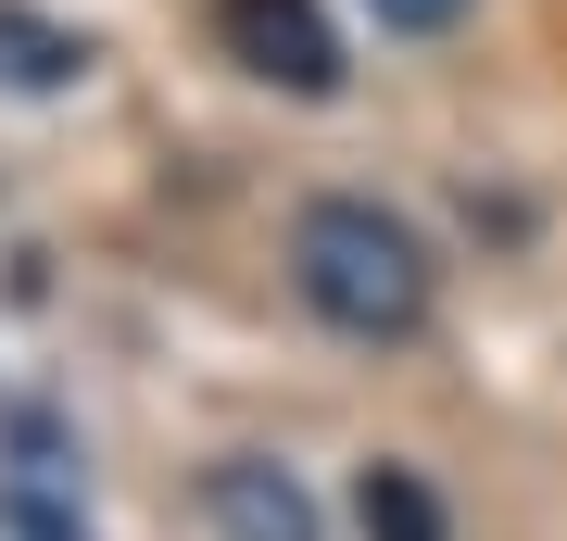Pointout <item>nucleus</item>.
<instances>
[{"mask_svg":"<svg viewBox=\"0 0 567 541\" xmlns=\"http://www.w3.org/2000/svg\"><path fill=\"white\" fill-rule=\"evenodd\" d=\"M290 278L303 302L341 341H416L429 327V240L404 215H379L365 189H328L303 201V227H290Z\"/></svg>","mask_w":567,"mask_h":541,"instance_id":"nucleus-1","label":"nucleus"},{"mask_svg":"<svg viewBox=\"0 0 567 541\" xmlns=\"http://www.w3.org/2000/svg\"><path fill=\"white\" fill-rule=\"evenodd\" d=\"M215 39L240 51L265 89H303V101L341 89V39H328L316 0H215Z\"/></svg>","mask_w":567,"mask_h":541,"instance_id":"nucleus-2","label":"nucleus"},{"mask_svg":"<svg viewBox=\"0 0 567 541\" xmlns=\"http://www.w3.org/2000/svg\"><path fill=\"white\" fill-rule=\"evenodd\" d=\"M203 503H215V541H316L303 479H290V466H265V454H227L215 479H203Z\"/></svg>","mask_w":567,"mask_h":541,"instance_id":"nucleus-3","label":"nucleus"},{"mask_svg":"<svg viewBox=\"0 0 567 541\" xmlns=\"http://www.w3.org/2000/svg\"><path fill=\"white\" fill-rule=\"evenodd\" d=\"M89 63V39H63L51 13H13V0H0V89H63Z\"/></svg>","mask_w":567,"mask_h":541,"instance_id":"nucleus-4","label":"nucleus"},{"mask_svg":"<svg viewBox=\"0 0 567 541\" xmlns=\"http://www.w3.org/2000/svg\"><path fill=\"white\" fill-rule=\"evenodd\" d=\"M353 517H365V541H442V503H429V479H416V466H365Z\"/></svg>","mask_w":567,"mask_h":541,"instance_id":"nucleus-5","label":"nucleus"},{"mask_svg":"<svg viewBox=\"0 0 567 541\" xmlns=\"http://www.w3.org/2000/svg\"><path fill=\"white\" fill-rule=\"evenodd\" d=\"M365 13H379V25H404V39H442L466 0H365Z\"/></svg>","mask_w":567,"mask_h":541,"instance_id":"nucleus-6","label":"nucleus"}]
</instances>
